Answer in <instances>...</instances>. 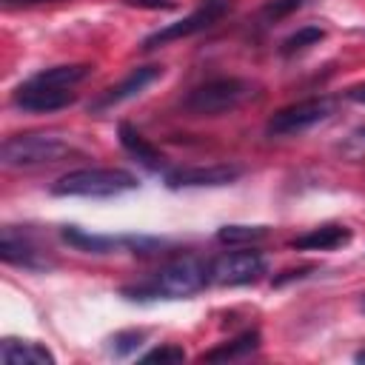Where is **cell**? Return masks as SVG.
<instances>
[{
  "label": "cell",
  "instance_id": "cell-1",
  "mask_svg": "<svg viewBox=\"0 0 365 365\" xmlns=\"http://www.w3.org/2000/svg\"><path fill=\"white\" fill-rule=\"evenodd\" d=\"M208 279V265L200 262L197 257H177L165 265H160L148 279H140L134 285L123 288V297L128 299H182L205 288Z\"/></svg>",
  "mask_w": 365,
  "mask_h": 365
},
{
  "label": "cell",
  "instance_id": "cell-2",
  "mask_svg": "<svg viewBox=\"0 0 365 365\" xmlns=\"http://www.w3.org/2000/svg\"><path fill=\"white\" fill-rule=\"evenodd\" d=\"M257 94V86L242 77H220L191 88L182 100V108L194 117H220L240 108L245 100Z\"/></svg>",
  "mask_w": 365,
  "mask_h": 365
},
{
  "label": "cell",
  "instance_id": "cell-3",
  "mask_svg": "<svg viewBox=\"0 0 365 365\" xmlns=\"http://www.w3.org/2000/svg\"><path fill=\"white\" fill-rule=\"evenodd\" d=\"M140 182L125 168H77L63 174L51 194L57 197H117L123 191H134Z\"/></svg>",
  "mask_w": 365,
  "mask_h": 365
},
{
  "label": "cell",
  "instance_id": "cell-4",
  "mask_svg": "<svg viewBox=\"0 0 365 365\" xmlns=\"http://www.w3.org/2000/svg\"><path fill=\"white\" fill-rule=\"evenodd\" d=\"M71 154V145L54 134H14L3 140L0 160L9 168H34L51 165Z\"/></svg>",
  "mask_w": 365,
  "mask_h": 365
},
{
  "label": "cell",
  "instance_id": "cell-5",
  "mask_svg": "<svg viewBox=\"0 0 365 365\" xmlns=\"http://www.w3.org/2000/svg\"><path fill=\"white\" fill-rule=\"evenodd\" d=\"M334 114V100L331 97H308L299 103H291L279 111L271 114V120L265 123V131L271 137H294L302 134L308 128H314L317 123L328 120Z\"/></svg>",
  "mask_w": 365,
  "mask_h": 365
},
{
  "label": "cell",
  "instance_id": "cell-6",
  "mask_svg": "<svg viewBox=\"0 0 365 365\" xmlns=\"http://www.w3.org/2000/svg\"><path fill=\"white\" fill-rule=\"evenodd\" d=\"M265 274V257L259 251H228L208 265V279L217 285H248Z\"/></svg>",
  "mask_w": 365,
  "mask_h": 365
},
{
  "label": "cell",
  "instance_id": "cell-7",
  "mask_svg": "<svg viewBox=\"0 0 365 365\" xmlns=\"http://www.w3.org/2000/svg\"><path fill=\"white\" fill-rule=\"evenodd\" d=\"M231 9V0H202V6L197 11H191L188 17L165 26V29H157L154 34H148L143 40V48H154V46H163V43H171V40H180V37H191L208 26H214L225 11Z\"/></svg>",
  "mask_w": 365,
  "mask_h": 365
},
{
  "label": "cell",
  "instance_id": "cell-8",
  "mask_svg": "<svg viewBox=\"0 0 365 365\" xmlns=\"http://www.w3.org/2000/svg\"><path fill=\"white\" fill-rule=\"evenodd\" d=\"M11 103L17 108H23V111L46 114V111H60V108L71 106L74 103V91L71 88H54V86L37 83V80H26L23 86L14 88Z\"/></svg>",
  "mask_w": 365,
  "mask_h": 365
},
{
  "label": "cell",
  "instance_id": "cell-9",
  "mask_svg": "<svg viewBox=\"0 0 365 365\" xmlns=\"http://www.w3.org/2000/svg\"><path fill=\"white\" fill-rule=\"evenodd\" d=\"M242 177L240 165L217 163V165H191V168H174L165 174L168 188H217L228 185Z\"/></svg>",
  "mask_w": 365,
  "mask_h": 365
},
{
  "label": "cell",
  "instance_id": "cell-10",
  "mask_svg": "<svg viewBox=\"0 0 365 365\" xmlns=\"http://www.w3.org/2000/svg\"><path fill=\"white\" fill-rule=\"evenodd\" d=\"M0 257L3 262L9 265H20V268H29V271H46L54 265V259L46 257V251L26 234H17L11 225L3 228V237H0Z\"/></svg>",
  "mask_w": 365,
  "mask_h": 365
},
{
  "label": "cell",
  "instance_id": "cell-11",
  "mask_svg": "<svg viewBox=\"0 0 365 365\" xmlns=\"http://www.w3.org/2000/svg\"><path fill=\"white\" fill-rule=\"evenodd\" d=\"M163 77V66H140V68H134L125 80H120L117 86H111L97 103H94V108H108V106H117V103H123V100H128V97H137L143 88H148L154 80H160Z\"/></svg>",
  "mask_w": 365,
  "mask_h": 365
},
{
  "label": "cell",
  "instance_id": "cell-12",
  "mask_svg": "<svg viewBox=\"0 0 365 365\" xmlns=\"http://www.w3.org/2000/svg\"><path fill=\"white\" fill-rule=\"evenodd\" d=\"M348 242H351V228L348 225L325 222V225H317V228L294 237L291 248H297V251H334V248H342Z\"/></svg>",
  "mask_w": 365,
  "mask_h": 365
},
{
  "label": "cell",
  "instance_id": "cell-13",
  "mask_svg": "<svg viewBox=\"0 0 365 365\" xmlns=\"http://www.w3.org/2000/svg\"><path fill=\"white\" fill-rule=\"evenodd\" d=\"M0 359L6 365H54V354L31 339H3Z\"/></svg>",
  "mask_w": 365,
  "mask_h": 365
},
{
  "label": "cell",
  "instance_id": "cell-14",
  "mask_svg": "<svg viewBox=\"0 0 365 365\" xmlns=\"http://www.w3.org/2000/svg\"><path fill=\"white\" fill-rule=\"evenodd\" d=\"M117 134H120V143H123V148L140 163V165H145V168H151V171H160L163 165H165V157L131 125V123H120V128H117Z\"/></svg>",
  "mask_w": 365,
  "mask_h": 365
},
{
  "label": "cell",
  "instance_id": "cell-15",
  "mask_svg": "<svg viewBox=\"0 0 365 365\" xmlns=\"http://www.w3.org/2000/svg\"><path fill=\"white\" fill-rule=\"evenodd\" d=\"M63 240H66L68 245L86 251V254H108V251L125 245V237L117 240V237H106V234H88V231H83V228H77V225H66V228H63Z\"/></svg>",
  "mask_w": 365,
  "mask_h": 365
},
{
  "label": "cell",
  "instance_id": "cell-16",
  "mask_svg": "<svg viewBox=\"0 0 365 365\" xmlns=\"http://www.w3.org/2000/svg\"><path fill=\"white\" fill-rule=\"evenodd\" d=\"M259 348V331H245L228 342H222L220 348H211L205 351L200 359L202 362H225V359H240V356H248Z\"/></svg>",
  "mask_w": 365,
  "mask_h": 365
},
{
  "label": "cell",
  "instance_id": "cell-17",
  "mask_svg": "<svg viewBox=\"0 0 365 365\" xmlns=\"http://www.w3.org/2000/svg\"><path fill=\"white\" fill-rule=\"evenodd\" d=\"M88 74H91V66H88V63H68V66L43 68V71H37L31 80L46 83V86H54V88H74V86L83 83Z\"/></svg>",
  "mask_w": 365,
  "mask_h": 365
},
{
  "label": "cell",
  "instance_id": "cell-18",
  "mask_svg": "<svg viewBox=\"0 0 365 365\" xmlns=\"http://www.w3.org/2000/svg\"><path fill=\"white\" fill-rule=\"evenodd\" d=\"M268 234L265 225H222L217 231V240L225 245H245V242H257Z\"/></svg>",
  "mask_w": 365,
  "mask_h": 365
},
{
  "label": "cell",
  "instance_id": "cell-19",
  "mask_svg": "<svg viewBox=\"0 0 365 365\" xmlns=\"http://www.w3.org/2000/svg\"><path fill=\"white\" fill-rule=\"evenodd\" d=\"M319 40H325V31L319 26H302V29H297L294 34H288L282 40L279 51L282 54H297V51H305L308 46H317Z\"/></svg>",
  "mask_w": 365,
  "mask_h": 365
},
{
  "label": "cell",
  "instance_id": "cell-20",
  "mask_svg": "<svg viewBox=\"0 0 365 365\" xmlns=\"http://www.w3.org/2000/svg\"><path fill=\"white\" fill-rule=\"evenodd\" d=\"M302 6H305V0H268V3L262 6L259 17H262L265 23H277V20L294 14V11L302 9Z\"/></svg>",
  "mask_w": 365,
  "mask_h": 365
},
{
  "label": "cell",
  "instance_id": "cell-21",
  "mask_svg": "<svg viewBox=\"0 0 365 365\" xmlns=\"http://www.w3.org/2000/svg\"><path fill=\"white\" fill-rule=\"evenodd\" d=\"M143 339H145V331H120L111 336V351L114 356H128L143 345Z\"/></svg>",
  "mask_w": 365,
  "mask_h": 365
},
{
  "label": "cell",
  "instance_id": "cell-22",
  "mask_svg": "<svg viewBox=\"0 0 365 365\" xmlns=\"http://www.w3.org/2000/svg\"><path fill=\"white\" fill-rule=\"evenodd\" d=\"M182 359H185V351L180 345H160V348H154V351L140 356V362H171V365L182 362Z\"/></svg>",
  "mask_w": 365,
  "mask_h": 365
},
{
  "label": "cell",
  "instance_id": "cell-23",
  "mask_svg": "<svg viewBox=\"0 0 365 365\" xmlns=\"http://www.w3.org/2000/svg\"><path fill=\"white\" fill-rule=\"evenodd\" d=\"M131 6H143V9H171V0H125Z\"/></svg>",
  "mask_w": 365,
  "mask_h": 365
},
{
  "label": "cell",
  "instance_id": "cell-24",
  "mask_svg": "<svg viewBox=\"0 0 365 365\" xmlns=\"http://www.w3.org/2000/svg\"><path fill=\"white\" fill-rule=\"evenodd\" d=\"M345 97H348V100H354V103H365V80H362V83H356V86H351V88L345 91Z\"/></svg>",
  "mask_w": 365,
  "mask_h": 365
},
{
  "label": "cell",
  "instance_id": "cell-25",
  "mask_svg": "<svg viewBox=\"0 0 365 365\" xmlns=\"http://www.w3.org/2000/svg\"><path fill=\"white\" fill-rule=\"evenodd\" d=\"M6 6H31V3H54V0H3Z\"/></svg>",
  "mask_w": 365,
  "mask_h": 365
},
{
  "label": "cell",
  "instance_id": "cell-26",
  "mask_svg": "<svg viewBox=\"0 0 365 365\" xmlns=\"http://www.w3.org/2000/svg\"><path fill=\"white\" fill-rule=\"evenodd\" d=\"M356 362H365V351H359V354H356Z\"/></svg>",
  "mask_w": 365,
  "mask_h": 365
},
{
  "label": "cell",
  "instance_id": "cell-27",
  "mask_svg": "<svg viewBox=\"0 0 365 365\" xmlns=\"http://www.w3.org/2000/svg\"><path fill=\"white\" fill-rule=\"evenodd\" d=\"M356 134H359V137H362V140H365V125H362V128H359V131H356Z\"/></svg>",
  "mask_w": 365,
  "mask_h": 365
},
{
  "label": "cell",
  "instance_id": "cell-28",
  "mask_svg": "<svg viewBox=\"0 0 365 365\" xmlns=\"http://www.w3.org/2000/svg\"><path fill=\"white\" fill-rule=\"evenodd\" d=\"M359 305H362V311H365V294H362V302H359Z\"/></svg>",
  "mask_w": 365,
  "mask_h": 365
}]
</instances>
